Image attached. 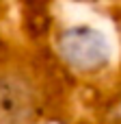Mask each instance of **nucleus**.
<instances>
[{
	"label": "nucleus",
	"instance_id": "nucleus-1",
	"mask_svg": "<svg viewBox=\"0 0 121 124\" xmlns=\"http://www.w3.org/2000/svg\"><path fill=\"white\" fill-rule=\"evenodd\" d=\"M58 48L63 59L82 72L100 70L110 57V46L106 37L91 26H74L65 31L61 35Z\"/></svg>",
	"mask_w": 121,
	"mask_h": 124
}]
</instances>
